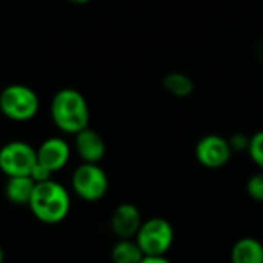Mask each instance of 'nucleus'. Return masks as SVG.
<instances>
[{
    "mask_svg": "<svg viewBox=\"0 0 263 263\" xmlns=\"http://www.w3.org/2000/svg\"><path fill=\"white\" fill-rule=\"evenodd\" d=\"M40 109L37 92L22 83H12L0 92V112L11 122L23 123L32 120Z\"/></svg>",
    "mask_w": 263,
    "mask_h": 263,
    "instance_id": "7ed1b4c3",
    "label": "nucleus"
},
{
    "mask_svg": "<svg viewBox=\"0 0 263 263\" xmlns=\"http://www.w3.org/2000/svg\"><path fill=\"white\" fill-rule=\"evenodd\" d=\"M35 188V182L29 176L8 177L5 183V197L9 203L17 206H28Z\"/></svg>",
    "mask_w": 263,
    "mask_h": 263,
    "instance_id": "9b49d317",
    "label": "nucleus"
},
{
    "mask_svg": "<svg viewBox=\"0 0 263 263\" xmlns=\"http://www.w3.org/2000/svg\"><path fill=\"white\" fill-rule=\"evenodd\" d=\"M134 240L145 256H166L174 243V228L163 217L143 220Z\"/></svg>",
    "mask_w": 263,
    "mask_h": 263,
    "instance_id": "39448f33",
    "label": "nucleus"
},
{
    "mask_svg": "<svg viewBox=\"0 0 263 263\" xmlns=\"http://www.w3.org/2000/svg\"><path fill=\"white\" fill-rule=\"evenodd\" d=\"M140 263H171V260L166 259V256H159V257H156V256H145L143 260Z\"/></svg>",
    "mask_w": 263,
    "mask_h": 263,
    "instance_id": "a211bd4d",
    "label": "nucleus"
},
{
    "mask_svg": "<svg viewBox=\"0 0 263 263\" xmlns=\"http://www.w3.org/2000/svg\"><path fill=\"white\" fill-rule=\"evenodd\" d=\"M247 194L257 203H263V171L253 174L247 182Z\"/></svg>",
    "mask_w": 263,
    "mask_h": 263,
    "instance_id": "dca6fc26",
    "label": "nucleus"
},
{
    "mask_svg": "<svg viewBox=\"0 0 263 263\" xmlns=\"http://www.w3.org/2000/svg\"><path fill=\"white\" fill-rule=\"evenodd\" d=\"M37 151V163L43 166L51 174L63 170L71 159V146L63 137H48L45 139Z\"/></svg>",
    "mask_w": 263,
    "mask_h": 263,
    "instance_id": "6e6552de",
    "label": "nucleus"
},
{
    "mask_svg": "<svg viewBox=\"0 0 263 263\" xmlns=\"http://www.w3.org/2000/svg\"><path fill=\"white\" fill-rule=\"evenodd\" d=\"M230 146L233 149V153H237V151H248V146H250V137L243 133H236L233 134L230 139Z\"/></svg>",
    "mask_w": 263,
    "mask_h": 263,
    "instance_id": "f3484780",
    "label": "nucleus"
},
{
    "mask_svg": "<svg viewBox=\"0 0 263 263\" xmlns=\"http://www.w3.org/2000/svg\"><path fill=\"white\" fill-rule=\"evenodd\" d=\"M145 254L134 239H120L111 250L112 263H140Z\"/></svg>",
    "mask_w": 263,
    "mask_h": 263,
    "instance_id": "4468645a",
    "label": "nucleus"
},
{
    "mask_svg": "<svg viewBox=\"0 0 263 263\" xmlns=\"http://www.w3.org/2000/svg\"><path fill=\"white\" fill-rule=\"evenodd\" d=\"M28 208L39 222L57 225L63 222L71 211V194L65 185L49 179L35 183Z\"/></svg>",
    "mask_w": 263,
    "mask_h": 263,
    "instance_id": "f03ea898",
    "label": "nucleus"
},
{
    "mask_svg": "<svg viewBox=\"0 0 263 263\" xmlns=\"http://www.w3.org/2000/svg\"><path fill=\"white\" fill-rule=\"evenodd\" d=\"M194 154H196V160L203 168L220 170L225 165H228L234 153L230 146L228 139L219 134H208L197 142Z\"/></svg>",
    "mask_w": 263,
    "mask_h": 263,
    "instance_id": "0eeeda50",
    "label": "nucleus"
},
{
    "mask_svg": "<svg viewBox=\"0 0 263 263\" xmlns=\"http://www.w3.org/2000/svg\"><path fill=\"white\" fill-rule=\"evenodd\" d=\"M74 149L77 156L80 157L82 163H100V160L105 157L106 145L103 137L91 129L89 126L74 136Z\"/></svg>",
    "mask_w": 263,
    "mask_h": 263,
    "instance_id": "9d476101",
    "label": "nucleus"
},
{
    "mask_svg": "<svg viewBox=\"0 0 263 263\" xmlns=\"http://www.w3.org/2000/svg\"><path fill=\"white\" fill-rule=\"evenodd\" d=\"M71 190L83 202H99L109 190V179L97 163H82L71 176Z\"/></svg>",
    "mask_w": 263,
    "mask_h": 263,
    "instance_id": "20e7f679",
    "label": "nucleus"
},
{
    "mask_svg": "<svg viewBox=\"0 0 263 263\" xmlns=\"http://www.w3.org/2000/svg\"><path fill=\"white\" fill-rule=\"evenodd\" d=\"M162 85L165 88V91H168L171 96L177 97V99H186L194 92V82L193 79L185 74V72H179V71H173L168 72L163 80Z\"/></svg>",
    "mask_w": 263,
    "mask_h": 263,
    "instance_id": "ddd939ff",
    "label": "nucleus"
},
{
    "mask_svg": "<svg viewBox=\"0 0 263 263\" xmlns=\"http://www.w3.org/2000/svg\"><path fill=\"white\" fill-rule=\"evenodd\" d=\"M37 163V151L25 140H11L0 148V171L6 177L31 176Z\"/></svg>",
    "mask_w": 263,
    "mask_h": 263,
    "instance_id": "423d86ee",
    "label": "nucleus"
},
{
    "mask_svg": "<svg viewBox=\"0 0 263 263\" xmlns=\"http://www.w3.org/2000/svg\"><path fill=\"white\" fill-rule=\"evenodd\" d=\"M247 153L250 159L259 166V170L263 171V129L250 137V146Z\"/></svg>",
    "mask_w": 263,
    "mask_h": 263,
    "instance_id": "2eb2a0df",
    "label": "nucleus"
},
{
    "mask_svg": "<svg viewBox=\"0 0 263 263\" xmlns=\"http://www.w3.org/2000/svg\"><path fill=\"white\" fill-rule=\"evenodd\" d=\"M143 223L140 210L129 202L120 203L111 216L109 228L112 234L120 239H134Z\"/></svg>",
    "mask_w": 263,
    "mask_h": 263,
    "instance_id": "1a4fd4ad",
    "label": "nucleus"
},
{
    "mask_svg": "<svg viewBox=\"0 0 263 263\" xmlns=\"http://www.w3.org/2000/svg\"><path fill=\"white\" fill-rule=\"evenodd\" d=\"M66 2H69L72 5H85V3H89L91 0H66Z\"/></svg>",
    "mask_w": 263,
    "mask_h": 263,
    "instance_id": "6ab92c4d",
    "label": "nucleus"
},
{
    "mask_svg": "<svg viewBox=\"0 0 263 263\" xmlns=\"http://www.w3.org/2000/svg\"><path fill=\"white\" fill-rule=\"evenodd\" d=\"M49 114L54 126L65 134L76 136L89 126L91 114L88 102L74 88H62L52 96Z\"/></svg>",
    "mask_w": 263,
    "mask_h": 263,
    "instance_id": "f257e3e1",
    "label": "nucleus"
},
{
    "mask_svg": "<svg viewBox=\"0 0 263 263\" xmlns=\"http://www.w3.org/2000/svg\"><path fill=\"white\" fill-rule=\"evenodd\" d=\"M231 263H263V243L256 237H242L231 248Z\"/></svg>",
    "mask_w": 263,
    "mask_h": 263,
    "instance_id": "f8f14e48",
    "label": "nucleus"
},
{
    "mask_svg": "<svg viewBox=\"0 0 263 263\" xmlns=\"http://www.w3.org/2000/svg\"><path fill=\"white\" fill-rule=\"evenodd\" d=\"M5 262V251H3V248L0 247V263Z\"/></svg>",
    "mask_w": 263,
    "mask_h": 263,
    "instance_id": "aec40b11",
    "label": "nucleus"
}]
</instances>
